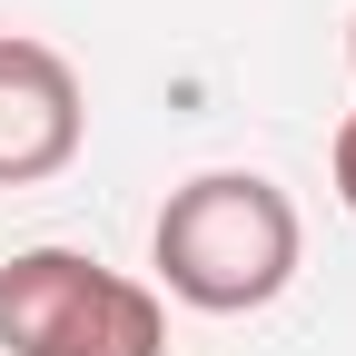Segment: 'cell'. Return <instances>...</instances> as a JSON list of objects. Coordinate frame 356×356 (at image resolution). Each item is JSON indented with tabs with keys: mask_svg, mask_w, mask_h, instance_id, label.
Wrapping results in <instances>:
<instances>
[{
	"mask_svg": "<svg viewBox=\"0 0 356 356\" xmlns=\"http://www.w3.org/2000/svg\"><path fill=\"white\" fill-rule=\"evenodd\" d=\"M327 168H337V198H346V218H356V109H346V129H337Z\"/></svg>",
	"mask_w": 356,
	"mask_h": 356,
	"instance_id": "cell-4",
	"label": "cell"
},
{
	"mask_svg": "<svg viewBox=\"0 0 356 356\" xmlns=\"http://www.w3.org/2000/svg\"><path fill=\"white\" fill-rule=\"evenodd\" d=\"M0 356H168V307L79 248H20L0 257Z\"/></svg>",
	"mask_w": 356,
	"mask_h": 356,
	"instance_id": "cell-2",
	"label": "cell"
},
{
	"mask_svg": "<svg viewBox=\"0 0 356 356\" xmlns=\"http://www.w3.org/2000/svg\"><path fill=\"white\" fill-rule=\"evenodd\" d=\"M297 257H307V218L267 168H198L188 188H168L159 228H149L159 297L198 307V317H257V307H277Z\"/></svg>",
	"mask_w": 356,
	"mask_h": 356,
	"instance_id": "cell-1",
	"label": "cell"
},
{
	"mask_svg": "<svg viewBox=\"0 0 356 356\" xmlns=\"http://www.w3.org/2000/svg\"><path fill=\"white\" fill-rule=\"evenodd\" d=\"M89 139L79 70L50 40H0V188H40L60 178Z\"/></svg>",
	"mask_w": 356,
	"mask_h": 356,
	"instance_id": "cell-3",
	"label": "cell"
},
{
	"mask_svg": "<svg viewBox=\"0 0 356 356\" xmlns=\"http://www.w3.org/2000/svg\"><path fill=\"white\" fill-rule=\"evenodd\" d=\"M346 60H356V20H346Z\"/></svg>",
	"mask_w": 356,
	"mask_h": 356,
	"instance_id": "cell-5",
	"label": "cell"
}]
</instances>
